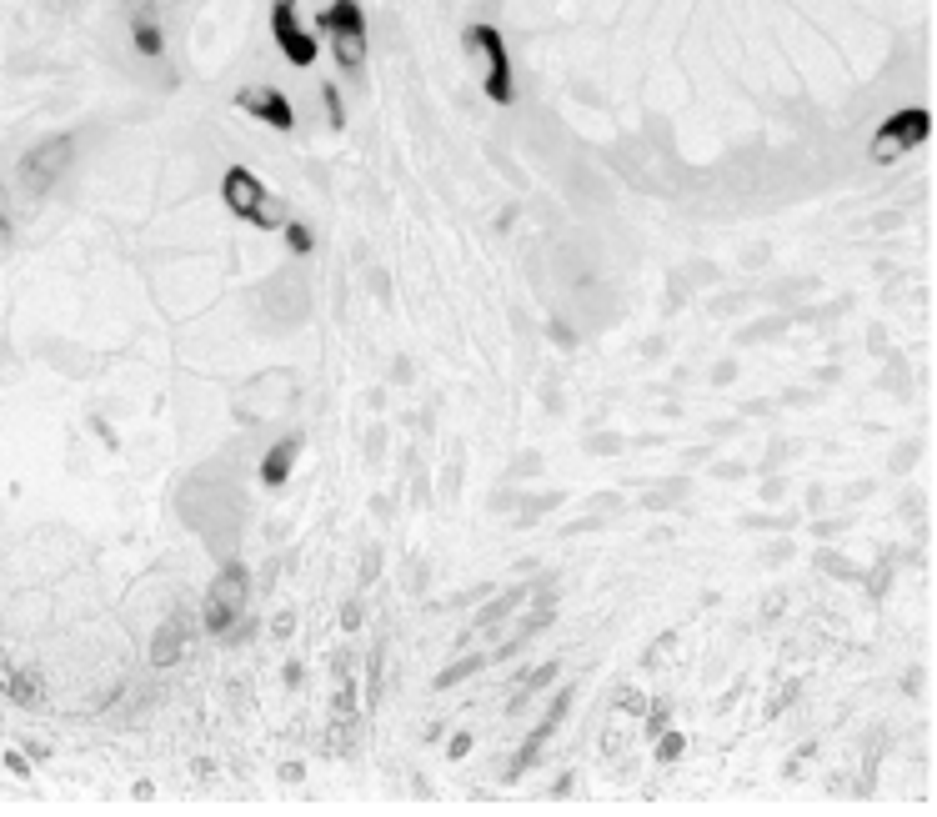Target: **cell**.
<instances>
[{
  "instance_id": "6da1fadb",
  "label": "cell",
  "mask_w": 937,
  "mask_h": 817,
  "mask_svg": "<svg viewBox=\"0 0 937 817\" xmlns=\"http://www.w3.org/2000/svg\"><path fill=\"white\" fill-rule=\"evenodd\" d=\"M221 196H226V206H231L241 221H251V226H261V231L286 226V201L271 196V191L256 181V171H246V166H231V171H226Z\"/></svg>"
},
{
  "instance_id": "7a4b0ae2",
  "label": "cell",
  "mask_w": 937,
  "mask_h": 817,
  "mask_svg": "<svg viewBox=\"0 0 937 817\" xmlns=\"http://www.w3.org/2000/svg\"><path fill=\"white\" fill-rule=\"evenodd\" d=\"M321 31L331 41V56L341 61V71H361L366 66V16L356 0H331V6L321 11Z\"/></svg>"
},
{
  "instance_id": "3957f363",
  "label": "cell",
  "mask_w": 937,
  "mask_h": 817,
  "mask_svg": "<svg viewBox=\"0 0 937 817\" xmlns=\"http://www.w3.org/2000/svg\"><path fill=\"white\" fill-rule=\"evenodd\" d=\"M466 46L477 51V61H482V86H487V96L497 101V106H512V61H507V41H502V31L497 26H472L466 31Z\"/></svg>"
},
{
  "instance_id": "277c9868",
  "label": "cell",
  "mask_w": 937,
  "mask_h": 817,
  "mask_svg": "<svg viewBox=\"0 0 937 817\" xmlns=\"http://www.w3.org/2000/svg\"><path fill=\"white\" fill-rule=\"evenodd\" d=\"M932 136V111H897L882 121V131L872 136V161H902L907 151H917Z\"/></svg>"
},
{
  "instance_id": "5b68a950",
  "label": "cell",
  "mask_w": 937,
  "mask_h": 817,
  "mask_svg": "<svg viewBox=\"0 0 937 817\" xmlns=\"http://www.w3.org/2000/svg\"><path fill=\"white\" fill-rule=\"evenodd\" d=\"M246 612V572L226 567L206 592V632H231V622Z\"/></svg>"
},
{
  "instance_id": "8992f818",
  "label": "cell",
  "mask_w": 937,
  "mask_h": 817,
  "mask_svg": "<svg viewBox=\"0 0 937 817\" xmlns=\"http://www.w3.org/2000/svg\"><path fill=\"white\" fill-rule=\"evenodd\" d=\"M271 36H276V46H281V56L291 61V66H311L316 61V41L301 31V21H296V0H271Z\"/></svg>"
},
{
  "instance_id": "52a82bcc",
  "label": "cell",
  "mask_w": 937,
  "mask_h": 817,
  "mask_svg": "<svg viewBox=\"0 0 937 817\" xmlns=\"http://www.w3.org/2000/svg\"><path fill=\"white\" fill-rule=\"evenodd\" d=\"M71 156H76V141H71V136H51V141H41V146L26 156V166H21V171H26V186H31L36 196L51 191L56 176L71 166Z\"/></svg>"
},
{
  "instance_id": "ba28073f",
  "label": "cell",
  "mask_w": 937,
  "mask_h": 817,
  "mask_svg": "<svg viewBox=\"0 0 937 817\" xmlns=\"http://www.w3.org/2000/svg\"><path fill=\"white\" fill-rule=\"evenodd\" d=\"M236 106H241L246 116L276 126V131H291V126H296V111H291L286 91H276V86H246V91L236 96Z\"/></svg>"
},
{
  "instance_id": "9c48e42d",
  "label": "cell",
  "mask_w": 937,
  "mask_h": 817,
  "mask_svg": "<svg viewBox=\"0 0 937 817\" xmlns=\"http://www.w3.org/2000/svg\"><path fill=\"white\" fill-rule=\"evenodd\" d=\"M131 36L141 56H161V26H156V0H131Z\"/></svg>"
},
{
  "instance_id": "30bf717a",
  "label": "cell",
  "mask_w": 937,
  "mask_h": 817,
  "mask_svg": "<svg viewBox=\"0 0 937 817\" xmlns=\"http://www.w3.org/2000/svg\"><path fill=\"white\" fill-rule=\"evenodd\" d=\"M567 707H572V697H567V692H562V697H557V702H552V712H547V717H542V722H537V732H532V737H527V747H522V757H517V762H532V757H537V752H542V742H547V737H552V732H557V722H562V717H567Z\"/></svg>"
},
{
  "instance_id": "8fae6325",
  "label": "cell",
  "mask_w": 937,
  "mask_h": 817,
  "mask_svg": "<svg viewBox=\"0 0 937 817\" xmlns=\"http://www.w3.org/2000/svg\"><path fill=\"white\" fill-rule=\"evenodd\" d=\"M291 462H296V442H276V447L266 452V467H261V477H266L271 487H281V482H286V472H291Z\"/></svg>"
},
{
  "instance_id": "7c38bea8",
  "label": "cell",
  "mask_w": 937,
  "mask_h": 817,
  "mask_svg": "<svg viewBox=\"0 0 937 817\" xmlns=\"http://www.w3.org/2000/svg\"><path fill=\"white\" fill-rule=\"evenodd\" d=\"M31 682H36V677H26V672H16V667H11L6 657H0V692H11L16 702H36L41 692H36Z\"/></svg>"
},
{
  "instance_id": "4fadbf2b",
  "label": "cell",
  "mask_w": 937,
  "mask_h": 817,
  "mask_svg": "<svg viewBox=\"0 0 937 817\" xmlns=\"http://www.w3.org/2000/svg\"><path fill=\"white\" fill-rule=\"evenodd\" d=\"M151 657H156L161 667L181 657V627H176V622H166V627L156 632V647H151Z\"/></svg>"
},
{
  "instance_id": "5bb4252c",
  "label": "cell",
  "mask_w": 937,
  "mask_h": 817,
  "mask_svg": "<svg viewBox=\"0 0 937 817\" xmlns=\"http://www.w3.org/2000/svg\"><path fill=\"white\" fill-rule=\"evenodd\" d=\"M281 231H286V241H291V251H296V256H306V251H311V231H306L301 221H286Z\"/></svg>"
},
{
  "instance_id": "9a60e30c",
  "label": "cell",
  "mask_w": 937,
  "mask_h": 817,
  "mask_svg": "<svg viewBox=\"0 0 937 817\" xmlns=\"http://www.w3.org/2000/svg\"><path fill=\"white\" fill-rule=\"evenodd\" d=\"M321 106H326L331 126H341V121H346V111H341V96H336V86H326V91H321Z\"/></svg>"
},
{
  "instance_id": "2e32d148",
  "label": "cell",
  "mask_w": 937,
  "mask_h": 817,
  "mask_svg": "<svg viewBox=\"0 0 937 817\" xmlns=\"http://www.w3.org/2000/svg\"><path fill=\"white\" fill-rule=\"evenodd\" d=\"M0 231H6V186H0Z\"/></svg>"
},
{
  "instance_id": "e0dca14e",
  "label": "cell",
  "mask_w": 937,
  "mask_h": 817,
  "mask_svg": "<svg viewBox=\"0 0 937 817\" xmlns=\"http://www.w3.org/2000/svg\"><path fill=\"white\" fill-rule=\"evenodd\" d=\"M156 6H161V0H156Z\"/></svg>"
}]
</instances>
